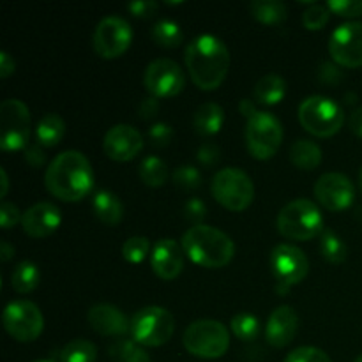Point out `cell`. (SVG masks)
Listing matches in <instances>:
<instances>
[{"instance_id": "1", "label": "cell", "mask_w": 362, "mask_h": 362, "mask_svg": "<svg viewBox=\"0 0 362 362\" xmlns=\"http://www.w3.org/2000/svg\"><path fill=\"white\" fill-rule=\"evenodd\" d=\"M46 189L62 202H80L94 186V172L80 151H64L52 159L45 173Z\"/></svg>"}, {"instance_id": "2", "label": "cell", "mask_w": 362, "mask_h": 362, "mask_svg": "<svg viewBox=\"0 0 362 362\" xmlns=\"http://www.w3.org/2000/svg\"><path fill=\"white\" fill-rule=\"evenodd\" d=\"M186 67L197 87L202 90H214L228 74V48L216 35H198L186 46Z\"/></svg>"}, {"instance_id": "3", "label": "cell", "mask_w": 362, "mask_h": 362, "mask_svg": "<svg viewBox=\"0 0 362 362\" xmlns=\"http://www.w3.org/2000/svg\"><path fill=\"white\" fill-rule=\"evenodd\" d=\"M182 250L194 264L221 269L235 255V244L221 230L209 225H193L182 235Z\"/></svg>"}, {"instance_id": "4", "label": "cell", "mask_w": 362, "mask_h": 362, "mask_svg": "<svg viewBox=\"0 0 362 362\" xmlns=\"http://www.w3.org/2000/svg\"><path fill=\"white\" fill-rule=\"evenodd\" d=\"M278 232L290 240H310L324 232V216L315 202L297 198L279 211Z\"/></svg>"}, {"instance_id": "5", "label": "cell", "mask_w": 362, "mask_h": 362, "mask_svg": "<svg viewBox=\"0 0 362 362\" xmlns=\"http://www.w3.org/2000/svg\"><path fill=\"white\" fill-rule=\"evenodd\" d=\"M184 349L194 357L218 359L226 354L230 346V334L225 325L218 320L202 318L187 325L182 336Z\"/></svg>"}, {"instance_id": "6", "label": "cell", "mask_w": 362, "mask_h": 362, "mask_svg": "<svg viewBox=\"0 0 362 362\" xmlns=\"http://www.w3.org/2000/svg\"><path fill=\"white\" fill-rule=\"evenodd\" d=\"M211 191L218 204L233 212L247 209L255 198V184L251 177L244 170L233 166L214 173Z\"/></svg>"}, {"instance_id": "7", "label": "cell", "mask_w": 362, "mask_h": 362, "mask_svg": "<svg viewBox=\"0 0 362 362\" xmlns=\"http://www.w3.org/2000/svg\"><path fill=\"white\" fill-rule=\"evenodd\" d=\"M299 122L308 133L327 138L341 129L345 115L334 99L325 95H310L299 106Z\"/></svg>"}, {"instance_id": "8", "label": "cell", "mask_w": 362, "mask_h": 362, "mask_svg": "<svg viewBox=\"0 0 362 362\" xmlns=\"http://www.w3.org/2000/svg\"><path fill=\"white\" fill-rule=\"evenodd\" d=\"M175 318L166 308L147 306L131 318L129 334L141 346H161L173 336Z\"/></svg>"}, {"instance_id": "9", "label": "cell", "mask_w": 362, "mask_h": 362, "mask_svg": "<svg viewBox=\"0 0 362 362\" xmlns=\"http://www.w3.org/2000/svg\"><path fill=\"white\" fill-rule=\"evenodd\" d=\"M283 141V126L272 113L260 112L247 119L246 145L257 159H271Z\"/></svg>"}, {"instance_id": "10", "label": "cell", "mask_w": 362, "mask_h": 362, "mask_svg": "<svg viewBox=\"0 0 362 362\" xmlns=\"http://www.w3.org/2000/svg\"><path fill=\"white\" fill-rule=\"evenodd\" d=\"M30 138V112L20 99H6L0 105V147L2 151L25 148Z\"/></svg>"}, {"instance_id": "11", "label": "cell", "mask_w": 362, "mask_h": 362, "mask_svg": "<svg viewBox=\"0 0 362 362\" xmlns=\"http://www.w3.org/2000/svg\"><path fill=\"white\" fill-rule=\"evenodd\" d=\"M2 322L11 338L21 343H30L41 336L45 329V318L41 310L30 300H13L6 306Z\"/></svg>"}, {"instance_id": "12", "label": "cell", "mask_w": 362, "mask_h": 362, "mask_svg": "<svg viewBox=\"0 0 362 362\" xmlns=\"http://www.w3.org/2000/svg\"><path fill=\"white\" fill-rule=\"evenodd\" d=\"M131 39H133V30H131L129 21L117 14H110L103 18L95 27L92 45H94L95 53L103 59H117L124 52H127Z\"/></svg>"}, {"instance_id": "13", "label": "cell", "mask_w": 362, "mask_h": 362, "mask_svg": "<svg viewBox=\"0 0 362 362\" xmlns=\"http://www.w3.org/2000/svg\"><path fill=\"white\" fill-rule=\"evenodd\" d=\"M269 265L276 281L283 286H292L303 281L310 272V262L293 244H278L269 255Z\"/></svg>"}, {"instance_id": "14", "label": "cell", "mask_w": 362, "mask_h": 362, "mask_svg": "<svg viewBox=\"0 0 362 362\" xmlns=\"http://www.w3.org/2000/svg\"><path fill=\"white\" fill-rule=\"evenodd\" d=\"M144 83L154 98H173L182 92L186 78L182 67L175 60L156 59L145 69Z\"/></svg>"}, {"instance_id": "15", "label": "cell", "mask_w": 362, "mask_h": 362, "mask_svg": "<svg viewBox=\"0 0 362 362\" xmlns=\"http://www.w3.org/2000/svg\"><path fill=\"white\" fill-rule=\"evenodd\" d=\"M329 53L343 67L362 66V23L346 21L339 25L329 37Z\"/></svg>"}, {"instance_id": "16", "label": "cell", "mask_w": 362, "mask_h": 362, "mask_svg": "<svg viewBox=\"0 0 362 362\" xmlns=\"http://www.w3.org/2000/svg\"><path fill=\"white\" fill-rule=\"evenodd\" d=\"M315 197L322 207L331 212H339L352 205L356 189L346 175L339 172H327L315 182Z\"/></svg>"}, {"instance_id": "17", "label": "cell", "mask_w": 362, "mask_h": 362, "mask_svg": "<svg viewBox=\"0 0 362 362\" xmlns=\"http://www.w3.org/2000/svg\"><path fill=\"white\" fill-rule=\"evenodd\" d=\"M103 148H105V154L113 161H131L144 148V136L136 127L129 124H117L110 127L108 133L105 134Z\"/></svg>"}, {"instance_id": "18", "label": "cell", "mask_w": 362, "mask_h": 362, "mask_svg": "<svg viewBox=\"0 0 362 362\" xmlns=\"http://www.w3.org/2000/svg\"><path fill=\"white\" fill-rule=\"evenodd\" d=\"M62 216L60 209L49 202H39L32 205L21 216V228L32 239H42L55 232L60 226Z\"/></svg>"}, {"instance_id": "19", "label": "cell", "mask_w": 362, "mask_h": 362, "mask_svg": "<svg viewBox=\"0 0 362 362\" xmlns=\"http://www.w3.org/2000/svg\"><path fill=\"white\" fill-rule=\"evenodd\" d=\"M299 329V317L292 306H278L271 315H269L267 325H265V338L269 345L276 349L290 345L293 341Z\"/></svg>"}, {"instance_id": "20", "label": "cell", "mask_w": 362, "mask_h": 362, "mask_svg": "<svg viewBox=\"0 0 362 362\" xmlns=\"http://www.w3.org/2000/svg\"><path fill=\"white\" fill-rule=\"evenodd\" d=\"M151 265L161 279H175L184 267V250L175 239H159L152 247Z\"/></svg>"}, {"instance_id": "21", "label": "cell", "mask_w": 362, "mask_h": 362, "mask_svg": "<svg viewBox=\"0 0 362 362\" xmlns=\"http://www.w3.org/2000/svg\"><path fill=\"white\" fill-rule=\"evenodd\" d=\"M87 320L95 332L103 336H124L129 332L131 320L113 304H95L88 310Z\"/></svg>"}, {"instance_id": "22", "label": "cell", "mask_w": 362, "mask_h": 362, "mask_svg": "<svg viewBox=\"0 0 362 362\" xmlns=\"http://www.w3.org/2000/svg\"><path fill=\"white\" fill-rule=\"evenodd\" d=\"M92 211L95 218L108 226L119 225L124 216V205L115 193L106 189H99L92 198Z\"/></svg>"}, {"instance_id": "23", "label": "cell", "mask_w": 362, "mask_h": 362, "mask_svg": "<svg viewBox=\"0 0 362 362\" xmlns=\"http://www.w3.org/2000/svg\"><path fill=\"white\" fill-rule=\"evenodd\" d=\"M223 122H225V112H223V108L218 103L212 101L198 106L193 117L194 129L202 136H212V134L219 133V129L223 127Z\"/></svg>"}, {"instance_id": "24", "label": "cell", "mask_w": 362, "mask_h": 362, "mask_svg": "<svg viewBox=\"0 0 362 362\" xmlns=\"http://www.w3.org/2000/svg\"><path fill=\"white\" fill-rule=\"evenodd\" d=\"M286 81L279 74L269 73L257 81L253 88V99L258 105L271 106L285 98Z\"/></svg>"}, {"instance_id": "25", "label": "cell", "mask_w": 362, "mask_h": 362, "mask_svg": "<svg viewBox=\"0 0 362 362\" xmlns=\"http://www.w3.org/2000/svg\"><path fill=\"white\" fill-rule=\"evenodd\" d=\"M37 144L42 147H55L66 134V122L59 113H46L35 127Z\"/></svg>"}, {"instance_id": "26", "label": "cell", "mask_w": 362, "mask_h": 362, "mask_svg": "<svg viewBox=\"0 0 362 362\" xmlns=\"http://www.w3.org/2000/svg\"><path fill=\"white\" fill-rule=\"evenodd\" d=\"M290 161L300 170H313L322 163V148L311 140H297L290 147Z\"/></svg>"}, {"instance_id": "27", "label": "cell", "mask_w": 362, "mask_h": 362, "mask_svg": "<svg viewBox=\"0 0 362 362\" xmlns=\"http://www.w3.org/2000/svg\"><path fill=\"white\" fill-rule=\"evenodd\" d=\"M39 281H41V272L34 262H20L11 274V286L18 293H30L32 290L37 288Z\"/></svg>"}, {"instance_id": "28", "label": "cell", "mask_w": 362, "mask_h": 362, "mask_svg": "<svg viewBox=\"0 0 362 362\" xmlns=\"http://www.w3.org/2000/svg\"><path fill=\"white\" fill-rule=\"evenodd\" d=\"M251 14L257 18L258 21L267 25H278L281 21L286 20V9L285 2H279V0H253L250 4Z\"/></svg>"}, {"instance_id": "29", "label": "cell", "mask_w": 362, "mask_h": 362, "mask_svg": "<svg viewBox=\"0 0 362 362\" xmlns=\"http://www.w3.org/2000/svg\"><path fill=\"white\" fill-rule=\"evenodd\" d=\"M140 179L148 187H161L168 180V166L158 156H147L140 163Z\"/></svg>"}, {"instance_id": "30", "label": "cell", "mask_w": 362, "mask_h": 362, "mask_svg": "<svg viewBox=\"0 0 362 362\" xmlns=\"http://www.w3.org/2000/svg\"><path fill=\"white\" fill-rule=\"evenodd\" d=\"M110 357L117 362H152L151 356L134 339H117L108 349Z\"/></svg>"}, {"instance_id": "31", "label": "cell", "mask_w": 362, "mask_h": 362, "mask_svg": "<svg viewBox=\"0 0 362 362\" xmlns=\"http://www.w3.org/2000/svg\"><path fill=\"white\" fill-rule=\"evenodd\" d=\"M320 251L322 257L331 264H343L349 255V247L341 237L329 228H325L320 235Z\"/></svg>"}, {"instance_id": "32", "label": "cell", "mask_w": 362, "mask_h": 362, "mask_svg": "<svg viewBox=\"0 0 362 362\" xmlns=\"http://www.w3.org/2000/svg\"><path fill=\"white\" fill-rule=\"evenodd\" d=\"M152 39L156 45L161 48H177L182 42V30L173 20H159L156 21L151 30Z\"/></svg>"}, {"instance_id": "33", "label": "cell", "mask_w": 362, "mask_h": 362, "mask_svg": "<svg viewBox=\"0 0 362 362\" xmlns=\"http://www.w3.org/2000/svg\"><path fill=\"white\" fill-rule=\"evenodd\" d=\"M59 356L62 362H94L98 357V349L88 339L76 338L67 343Z\"/></svg>"}, {"instance_id": "34", "label": "cell", "mask_w": 362, "mask_h": 362, "mask_svg": "<svg viewBox=\"0 0 362 362\" xmlns=\"http://www.w3.org/2000/svg\"><path fill=\"white\" fill-rule=\"evenodd\" d=\"M230 327H232L233 334L237 336L243 341H253L257 339L258 332H260V322L255 315L251 313H237L232 317L230 322Z\"/></svg>"}, {"instance_id": "35", "label": "cell", "mask_w": 362, "mask_h": 362, "mask_svg": "<svg viewBox=\"0 0 362 362\" xmlns=\"http://www.w3.org/2000/svg\"><path fill=\"white\" fill-rule=\"evenodd\" d=\"M151 251V243H148L147 237L134 235L129 237L126 243L122 244V257L124 260L131 262V264H140L145 260V257Z\"/></svg>"}, {"instance_id": "36", "label": "cell", "mask_w": 362, "mask_h": 362, "mask_svg": "<svg viewBox=\"0 0 362 362\" xmlns=\"http://www.w3.org/2000/svg\"><path fill=\"white\" fill-rule=\"evenodd\" d=\"M172 180L179 189L184 191H194L202 186L200 172H198V168H194L191 165H184L173 170Z\"/></svg>"}, {"instance_id": "37", "label": "cell", "mask_w": 362, "mask_h": 362, "mask_svg": "<svg viewBox=\"0 0 362 362\" xmlns=\"http://www.w3.org/2000/svg\"><path fill=\"white\" fill-rule=\"evenodd\" d=\"M329 21V7L313 4L303 13V23L308 30H320Z\"/></svg>"}, {"instance_id": "38", "label": "cell", "mask_w": 362, "mask_h": 362, "mask_svg": "<svg viewBox=\"0 0 362 362\" xmlns=\"http://www.w3.org/2000/svg\"><path fill=\"white\" fill-rule=\"evenodd\" d=\"M285 362H332L324 350L317 346H299L286 356Z\"/></svg>"}, {"instance_id": "39", "label": "cell", "mask_w": 362, "mask_h": 362, "mask_svg": "<svg viewBox=\"0 0 362 362\" xmlns=\"http://www.w3.org/2000/svg\"><path fill=\"white\" fill-rule=\"evenodd\" d=\"M148 140H151L152 147H168L173 140V129L170 124L166 122H156L148 127Z\"/></svg>"}, {"instance_id": "40", "label": "cell", "mask_w": 362, "mask_h": 362, "mask_svg": "<svg viewBox=\"0 0 362 362\" xmlns=\"http://www.w3.org/2000/svg\"><path fill=\"white\" fill-rule=\"evenodd\" d=\"M329 11L345 18L362 16V0H331L327 2Z\"/></svg>"}, {"instance_id": "41", "label": "cell", "mask_w": 362, "mask_h": 362, "mask_svg": "<svg viewBox=\"0 0 362 362\" xmlns=\"http://www.w3.org/2000/svg\"><path fill=\"white\" fill-rule=\"evenodd\" d=\"M184 216L189 219L194 225H204V219L207 216V207H205L204 202L200 198H191L184 204Z\"/></svg>"}, {"instance_id": "42", "label": "cell", "mask_w": 362, "mask_h": 362, "mask_svg": "<svg viewBox=\"0 0 362 362\" xmlns=\"http://www.w3.org/2000/svg\"><path fill=\"white\" fill-rule=\"evenodd\" d=\"M221 158V152H219V147L212 141H207V144H202L197 151V159L204 166H214L216 163Z\"/></svg>"}, {"instance_id": "43", "label": "cell", "mask_w": 362, "mask_h": 362, "mask_svg": "<svg viewBox=\"0 0 362 362\" xmlns=\"http://www.w3.org/2000/svg\"><path fill=\"white\" fill-rule=\"evenodd\" d=\"M20 209L13 204V202H4L2 207H0V223H2V228H11V226L16 225L18 221L21 223Z\"/></svg>"}, {"instance_id": "44", "label": "cell", "mask_w": 362, "mask_h": 362, "mask_svg": "<svg viewBox=\"0 0 362 362\" xmlns=\"http://www.w3.org/2000/svg\"><path fill=\"white\" fill-rule=\"evenodd\" d=\"M127 9L131 11V14L138 18H148L158 13L159 4L154 2V0H136V2H131Z\"/></svg>"}, {"instance_id": "45", "label": "cell", "mask_w": 362, "mask_h": 362, "mask_svg": "<svg viewBox=\"0 0 362 362\" xmlns=\"http://www.w3.org/2000/svg\"><path fill=\"white\" fill-rule=\"evenodd\" d=\"M159 112V101L158 98H154V95H151V98H145L144 101L140 103V106H138V115H140V119H152V117L158 115Z\"/></svg>"}, {"instance_id": "46", "label": "cell", "mask_w": 362, "mask_h": 362, "mask_svg": "<svg viewBox=\"0 0 362 362\" xmlns=\"http://www.w3.org/2000/svg\"><path fill=\"white\" fill-rule=\"evenodd\" d=\"M318 74H320V80L322 81H325V83H331V85L338 83V81L343 78L341 71H339L338 67H336L334 64H331V62H324V64H322L320 71H318Z\"/></svg>"}, {"instance_id": "47", "label": "cell", "mask_w": 362, "mask_h": 362, "mask_svg": "<svg viewBox=\"0 0 362 362\" xmlns=\"http://www.w3.org/2000/svg\"><path fill=\"white\" fill-rule=\"evenodd\" d=\"M16 64L7 52H0V78H7L14 73Z\"/></svg>"}, {"instance_id": "48", "label": "cell", "mask_w": 362, "mask_h": 362, "mask_svg": "<svg viewBox=\"0 0 362 362\" xmlns=\"http://www.w3.org/2000/svg\"><path fill=\"white\" fill-rule=\"evenodd\" d=\"M25 159H27L28 165L32 166H41L45 163V152L39 148V145H30L25 152Z\"/></svg>"}, {"instance_id": "49", "label": "cell", "mask_w": 362, "mask_h": 362, "mask_svg": "<svg viewBox=\"0 0 362 362\" xmlns=\"http://www.w3.org/2000/svg\"><path fill=\"white\" fill-rule=\"evenodd\" d=\"M349 126L352 129V133H356L357 136L362 138V108H356L350 113Z\"/></svg>"}, {"instance_id": "50", "label": "cell", "mask_w": 362, "mask_h": 362, "mask_svg": "<svg viewBox=\"0 0 362 362\" xmlns=\"http://www.w3.org/2000/svg\"><path fill=\"white\" fill-rule=\"evenodd\" d=\"M239 110L243 115L247 117V119L258 112V110L255 108V99H243V101L239 103Z\"/></svg>"}, {"instance_id": "51", "label": "cell", "mask_w": 362, "mask_h": 362, "mask_svg": "<svg viewBox=\"0 0 362 362\" xmlns=\"http://www.w3.org/2000/svg\"><path fill=\"white\" fill-rule=\"evenodd\" d=\"M13 257H14V246H11L7 240H4V243L0 244V260L6 264V262H9Z\"/></svg>"}, {"instance_id": "52", "label": "cell", "mask_w": 362, "mask_h": 362, "mask_svg": "<svg viewBox=\"0 0 362 362\" xmlns=\"http://www.w3.org/2000/svg\"><path fill=\"white\" fill-rule=\"evenodd\" d=\"M0 177H2V189H0V197H6L7 189H9V179H7L6 168H0Z\"/></svg>"}, {"instance_id": "53", "label": "cell", "mask_w": 362, "mask_h": 362, "mask_svg": "<svg viewBox=\"0 0 362 362\" xmlns=\"http://www.w3.org/2000/svg\"><path fill=\"white\" fill-rule=\"evenodd\" d=\"M359 184H361V189H362V166H361V170H359Z\"/></svg>"}, {"instance_id": "54", "label": "cell", "mask_w": 362, "mask_h": 362, "mask_svg": "<svg viewBox=\"0 0 362 362\" xmlns=\"http://www.w3.org/2000/svg\"><path fill=\"white\" fill-rule=\"evenodd\" d=\"M354 362H362V356H359V357H357V359H356V361H354Z\"/></svg>"}, {"instance_id": "55", "label": "cell", "mask_w": 362, "mask_h": 362, "mask_svg": "<svg viewBox=\"0 0 362 362\" xmlns=\"http://www.w3.org/2000/svg\"><path fill=\"white\" fill-rule=\"evenodd\" d=\"M35 362H52V361H35Z\"/></svg>"}]
</instances>
